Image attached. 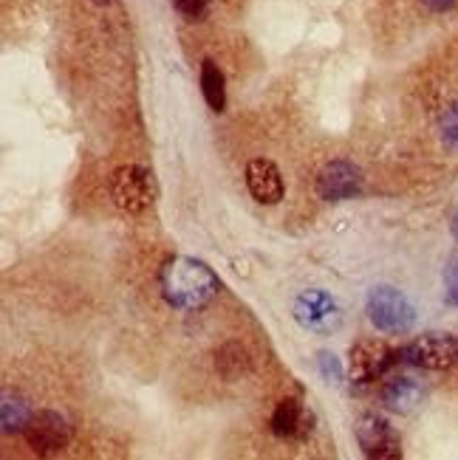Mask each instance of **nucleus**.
Wrapping results in <instances>:
<instances>
[{
	"instance_id": "6",
	"label": "nucleus",
	"mask_w": 458,
	"mask_h": 460,
	"mask_svg": "<svg viewBox=\"0 0 458 460\" xmlns=\"http://www.w3.org/2000/svg\"><path fill=\"white\" fill-rule=\"evenodd\" d=\"M111 201L116 209L128 215L145 212L153 204V181L150 172L139 164H122L111 175Z\"/></svg>"
},
{
	"instance_id": "15",
	"label": "nucleus",
	"mask_w": 458,
	"mask_h": 460,
	"mask_svg": "<svg viewBox=\"0 0 458 460\" xmlns=\"http://www.w3.org/2000/svg\"><path fill=\"white\" fill-rule=\"evenodd\" d=\"M34 415V410L29 407V402L17 393H4V404H0V424H4V432H23L29 418Z\"/></svg>"
},
{
	"instance_id": "21",
	"label": "nucleus",
	"mask_w": 458,
	"mask_h": 460,
	"mask_svg": "<svg viewBox=\"0 0 458 460\" xmlns=\"http://www.w3.org/2000/svg\"><path fill=\"white\" fill-rule=\"evenodd\" d=\"M450 232H453V237L458 240V204H455L453 212H450Z\"/></svg>"
},
{
	"instance_id": "2",
	"label": "nucleus",
	"mask_w": 458,
	"mask_h": 460,
	"mask_svg": "<svg viewBox=\"0 0 458 460\" xmlns=\"http://www.w3.org/2000/svg\"><path fill=\"white\" fill-rule=\"evenodd\" d=\"M365 314H368V323L388 336L408 333L416 325V305L410 303V296L388 283H380L368 291Z\"/></svg>"
},
{
	"instance_id": "1",
	"label": "nucleus",
	"mask_w": 458,
	"mask_h": 460,
	"mask_svg": "<svg viewBox=\"0 0 458 460\" xmlns=\"http://www.w3.org/2000/svg\"><path fill=\"white\" fill-rule=\"evenodd\" d=\"M158 283H162V296L167 299V305L178 311H198L210 305L218 288H221L218 274L204 260H195V257L167 260Z\"/></svg>"
},
{
	"instance_id": "9",
	"label": "nucleus",
	"mask_w": 458,
	"mask_h": 460,
	"mask_svg": "<svg viewBox=\"0 0 458 460\" xmlns=\"http://www.w3.org/2000/svg\"><path fill=\"white\" fill-rule=\"evenodd\" d=\"M363 170L348 158H334L317 175V195L328 204H340L363 192Z\"/></svg>"
},
{
	"instance_id": "19",
	"label": "nucleus",
	"mask_w": 458,
	"mask_h": 460,
	"mask_svg": "<svg viewBox=\"0 0 458 460\" xmlns=\"http://www.w3.org/2000/svg\"><path fill=\"white\" fill-rule=\"evenodd\" d=\"M445 299L453 308H458V254L450 257V263L445 269Z\"/></svg>"
},
{
	"instance_id": "16",
	"label": "nucleus",
	"mask_w": 458,
	"mask_h": 460,
	"mask_svg": "<svg viewBox=\"0 0 458 460\" xmlns=\"http://www.w3.org/2000/svg\"><path fill=\"white\" fill-rule=\"evenodd\" d=\"M439 136H442L445 147L458 155V102L442 111V116H439Z\"/></svg>"
},
{
	"instance_id": "3",
	"label": "nucleus",
	"mask_w": 458,
	"mask_h": 460,
	"mask_svg": "<svg viewBox=\"0 0 458 460\" xmlns=\"http://www.w3.org/2000/svg\"><path fill=\"white\" fill-rule=\"evenodd\" d=\"M400 362V350H393L382 339H360L348 350V382L354 393L368 390L373 382Z\"/></svg>"
},
{
	"instance_id": "14",
	"label": "nucleus",
	"mask_w": 458,
	"mask_h": 460,
	"mask_svg": "<svg viewBox=\"0 0 458 460\" xmlns=\"http://www.w3.org/2000/svg\"><path fill=\"white\" fill-rule=\"evenodd\" d=\"M198 79H202V93H204V102L210 105V111L221 113L227 108V79H224V71L218 68L212 59H204Z\"/></svg>"
},
{
	"instance_id": "7",
	"label": "nucleus",
	"mask_w": 458,
	"mask_h": 460,
	"mask_svg": "<svg viewBox=\"0 0 458 460\" xmlns=\"http://www.w3.org/2000/svg\"><path fill=\"white\" fill-rule=\"evenodd\" d=\"M356 444L363 455L371 460H400L402 457V438L393 429L388 418L376 412H363L356 421Z\"/></svg>"
},
{
	"instance_id": "10",
	"label": "nucleus",
	"mask_w": 458,
	"mask_h": 460,
	"mask_svg": "<svg viewBox=\"0 0 458 460\" xmlns=\"http://www.w3.org/2000/svg\"><path fill=\"white\" fill-rule=\"evenodd\" d=\"M247 190L255 201L264 204V207L281 204L283 192H286L283 175L274 162H269V158H252V162L247 164Z\"/></svg>"
},
{
	"instance_id": "17",
	"label": "nucleus",
	"mask_w": 458,
	"mask_h": 460,
	"mask_svg": "<svg viewBox=\"0 0 458 460\" xmlns=\"http://www.w3.org/2000/svg\"><path fill=\"white\" fill-rule=\"evenodd\" d=\"M317 370H320V376H323V382H326V385L340 387V385L346 382V367L340 365V358H337L334 353H328V350H320V353H317Z\"/></svg>"
},
{
	"instance_id": "12",
	"label": "nucleus",
	"mask_w": 458,
	"mask_h": 460,
	"mask_svg": "<svg viewBox=\"0 0 458 460\" xmlns=\"http://www.w3.org/2000/svg\"><path fill=\"white\" fill-rule=\"evenodd\" d=\"M309 424H311L309 415L297 398H283V402H277V407L272 412V421H269V427L277 438H303L311 429Z\"/></svg>"
},
{
	"instance_id": "4",
	"label": "nucleus",
	"mask_w": 458,
	"mask_h": 460,
	"mask_svg": "<svg viewBox=\"0 0 458 460\" xmlns=\"http://www.w3.org/2000/svg\"><path fill=\"white\" fill-rule=\"evenodd\" d=\"M294 323L309 333L317 336H328L334 331H340L346 311L340 305V299L323 288H306L297 294L294 305H292Z\"/></svg>"
},
{
	"instance_id": "5",
	"label": "nucleus",
	"mask_w": 458,
	"mask_h": 460,
	"mask_svg": "<svg viewBox=\"0 0 458 460\" xmlns=\"http://www.w3.org/2000/svg\"><path fill=\"white\" fill-rule=\"evenodd\" d=\"M400 358L419 370H450L458 365V339L453 333H422L400 350Z\"/></svg>"
},
{
	"instance_id": "8",
	"label": "nucleus",
	"mask_w": 458,
	"mask_h": 460,
	"mask_svg": "<svg viewBox=\"0 0 458 460\" xmlns=\"http://www.w3.org/2000/svg\"><path fill=\"white\" fill-rule=\"evenodd\" d=\"M26 444L37 455H54L59 449H66L71 441V424L66 415H59L57 410H37L29 424L23 429Z\"/></svg>"
},
{
	"instance_id": "11",
	"label": "nucleus",
	"mask_w": 458,
	"mask_h": 460,
	"mask_svg": "<svg viewBox=\"0 0 458 460\" xmlns=\"http://www.w3.org/2000/svg\"><path fill=\"white\" fill-rule=\"evenodd\" d=\"M422 398H425V385L413 376H393L382 387V404L400 415L413 412L422 404Z\"/></svg>"
},
{
	"instance_id": "22",
	"label": "nucleus",
	"mask_w": 458,
	"mask_h": 460,
	"mask_svg": "<svg viewBox=\"0 0 458 460\" xmlns=\"http://www.w3.org/2000/svg\"><path fill=\"white\" fill-rule=\"evenodd\" d=\"M96 4H113V0H96Z\"/></svg>"
},
{
	"instance_id": "13",
	"label": "nucleus",
	"mask_w": 458,
	"mask_h": 460,
	"mask_svg": "<svg viewBox=\"0 0 458 460\" xmlns=\"http://www.w3.org/2000/svg\"><path fill=\"white\" fill-rule=\"evenodd\" d=\"M215 370L221 373V378H227V382H238V378L249 376L252 353L247 350V345L235 342V339L232 342H224L215 350Z\"/></svg>"
},
{
	"instance_id": "18",
	"label": "nucleus",
	"mask_w": 458,
	"mask_h": 460,
	"mask_svg": "<svg viewBox=\"0 0 458 460\" xmlns=\"http://www.w3.org/2000/svg\"><path fill=\"white\" fill-rule=\"evenodd\" d=\"M175 12L193 20V23H198V20H204L210 14V0H173Z\"/></svg>"
},
{
	"instance_id": "20",
	"label": "nucleus",
	"mask_w": 458,
	"mask_h": 460,
	"mask_svg": "<svg viewBox=\"0 0 458 460\" xmlns=\"http://www.w3.org/2000/svg\"><path fill=\"white\" fill-rule=\"evenodd\" d=\"M419 4L425 6V9H430V12H436V14H442V12H450L458 0H419Z\"/></svg>"
}]
</instances>
